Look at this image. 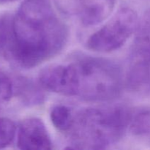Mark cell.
Segmentation results:
<instances>
[{
	"label": "cell",
	"mask_w": 150,
	"mask_h": 150,
	"mask_svg": "<svg viewBox=\"0 0 150 150\" xmlns=\"http://www.w3.org/2000/svg\"><path fill=\"white\" fill-rule=\"evenodd\" d=\"M14 38L7 59L25 69L57 56L66 45L68 29L50 0H24L13 16Z\"/></svg>",
	"instance_id": "obj_1"
},
{
	"label": "cell",
	"mask_w": 150,
	"mask_h": 150,
	"mask_svg": "<svg viewBox=\"0 0 150 150\" xmlns=\"http://www.w3.org/2000/svg\"><path fill=\"white\" fill-rule=\"evenodd\" d=\"M46 83L48 89L55 93L103 102L120 95L123 75L116 63L86 56L67 64H54L47 73Z\"/></svg>",
	"instance_id": "obj_2"
},
{
	"label": "cell",
	"mask_w": 150,
	"mask_h": 150,
	"mask_svg": "<svg viewBox=\"0 0 150 150\" xmlns=\"http://www.w3.org/2000/svg\"><path fill=\"white\" fill-rule=\"evenodd\" d=\"M132 112L123 106L88 108L73 115L67 133L72 149H104L117 143L130 125Z\"/></svg>",
	"instance_id": "obj_3"
},
{
	"label": "cell",
	"mask_w": 150,
	"mask_h": 150,
	"mask_svg": "<svg viewBox=\"0 0 150 150\" xmlns=\"http://www.w3.org/2000/svg\"><path fill=\"white\" fill-rule=\"evenodd\" d=\"M138 15L133 9H120L99 30L86 41V46L95 52L109 53L121 48L136 32Z\"/></svg>",
	"instance_id": "obj_4"
},
{
	"label": "cell",
	"mask_w": 150,
	"mask_h": 150,
	"mask_svg": "<svg viewBox=\"0 0 150 150\" xmlns=\"http://www.w3.org/2000/svg\"><path fill=\"white\" fill-rule=\"evenodd\" d=\"M57 8L65 16L77 17L85 26L99 24L113 11L115 0H54Z\"/></svg>",
	"instance_id": "obj_5"
},
{
	"label": "cell",
	"mask_w": 150,
	"mask_h": 150,
	"mask_svg": "<svg viewBox=\"0 0 150 150\" xmlns=\"http://www.w3.org/2000/svg\"><path fill=\"white\" fill-rule=\"evenodd\" d=\"M18 148L22 150H50L53 143L43 122L30 117L20 123L18 130Z\"/></svg>",
	"instance_id": "obj_6"
},
{
	"label": "cell",
	"mask_w": 150,
	"mask_h": 150,
	"mask_svg": "<svg viewBox=\"0 0 150 150\" xmlns=\"http://www.w3.org/2000/svg\"><path fill=\"white\" fill-rule=\"evenodd\" d=\"M131 51V67L150 70V10L146 12L136 30Z\"/></svg>",
	"instance_id": "obj_7"
},
{
	"label": "cell",
	"mask_w": 150,
	"mask_h": 150,
	"mask_svg": "<svg viewBox=\"0 0 150 150\" xmlns=\"http://www.w3.org/2000/svg\"><path fill=\"white\" fill-rule=\"evenodd\" d=\"M14 92L22 102L27 105H38L45 100V95L40 88L32 81L26 78H19L14 84Z\"/></svg>",
	"instance_id": "obj_8"
},
{
	"label": "cell",
	"mask_w": 150,
	"mask_h": 150,
	"mask_svg": "<svg viewBox=\"0 0 150 150\" xmlns=\"http://www.w3.org/2000/svg\"><path fill=\"white\" fill-rule=\"evenodd\" d=\"M13 15L0 16V57L7 59L13 42Z\"/></svg>",
	"instance_id": "obj_9"
},
{
	"label": "cell",
	"mask_w": 150,
	"mask_h": 150,
	"mask_svg": "<svg viewBox=\"0 0 150 150\" xmlns=\"http://www.w3.org/2000/svg\"><path fill=\"white\" fill-rule=\"evenodd\" d=\"M129 126L135 136L150 138V108H144L132 113Z\"/></svg>",
	"instance_id": "obj_10"
},
{
	"label": "cell",
	"mask_w": 150,
	"mask_h": 150,
	"mask_svg": "<svg viewBox=\"0 0 150 150\" xmlns=\"http://www.w3.org/2000/svg\"><path fill=\"white\" fill-rule=\"evenodd\" d=\"M72 110L63 105H57L51 109L50 117L54 127L61 132L67 133L71 126L73 120Z\"/></svg>",
	"instance_id": "obj_11"
},
{
	"label": "cell",
	"mask_w": 150,
	"mask_h": 150,
	"mask_svg": "<svg viewBox=\"0 0 150 150\" xmlns=\"http://www.w3.org/2000/svg\"><path fill=\"white\" fill-rule=\"evenodd\" d=\"M16 126L13 120L6 117H0V149L9 146L14 139Z\"/></svg>",
	"instance_id": "obj_12"
},
{
	"label": "cell",
	"mask_w": 150,
	"mask_h": 150,
	"mask_svg": "<svg viewBox=\"0 0 150 150\" xmlns=\"http://www.w3.org/2000/svg\"><path fill=\"white\" fill-rule=\"evenodd\" d=\"M13 93V82L7 75L0 71V105L8 102Z\"/></svg>",
	"instance_id": "obj_13"
},
{
	"label": "cell",
	"mask_w": 150,
	"mask_h": 150,
	"mask_svg": "<svg viewBox=\"0 0 150 150\" xmlns=\"http://www.w3.org/2000/svg\"><path fill=\"white\" fill-rule=\"evenodd\" d=\"M16 0H0V4H6V3H10L15 1Z\"/></svg>",
	"instance_id": "obj_14"
}]
</instances>
